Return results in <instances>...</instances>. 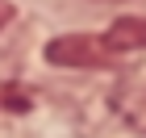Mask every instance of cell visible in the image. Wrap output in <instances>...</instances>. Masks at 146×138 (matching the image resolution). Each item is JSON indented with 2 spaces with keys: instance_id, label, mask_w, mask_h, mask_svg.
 Returning a JSON list of instances; mask_svg holds the SVG:
<instances>
[{
  "instance_id": "7a4b0ae2",
  "label": "cell",
  "mask_w": 146,
  "mask_h": 138,
  "mask_svg": "<svg viewBox=\"0 0 146 138\" xmlns=\"http://www.w3.org/2000/svg\"><path fill=\"white\" fill-rule=\"evenodd\" d=\"M104 46L113 55H125V50H146V17H117L104 34Z\"/></svg>"
},
{
  "instance_id": "3957f363",
  "label": "cell",
  "mask_w": 146,
  "mask_h": 138,
  "mask_svg": "<svg viewBox=\"0 0 146 138\" xmlns=\"http://www.w3.org/2000/svg\"><path fill=\"white\" fill-rule=\"evenodd\" d=\"M125 117H129V126H134V130H142V134H146V92L129 96V105H125Z\"/></svg>"
},
{
  "instance_id": "6da1fadb",
  "label": "cell",
  "mask_w": 146,
  "mask_h": 138,
  "mask_svg": "<svg viewBox=\"0 0 146 138\" xmlns=\"http://www.w3.org/2000/svg\"><path fill=\"white\" fill-rule=\"evenodd\" d=\"M46 59L54 67H75V71H96L113 67V50L96 34H58L46 42Z\"/></svg>"
},
{
  "instance_id": "277c9868",
  "label": "cell",
  "mask_w": 146,
  "mask_h": 138,
  "mask_svg": "<svg viewBox=\"0 0 146 138\" xmlns=\"http://www.w3.org/2000/svg\"><path fill=\"white\" fill-rule=\"evenodd\" d=\"M13 13H17V9H13V0H0V29L13 21Z\"/></svg>"
}]
</instances>
